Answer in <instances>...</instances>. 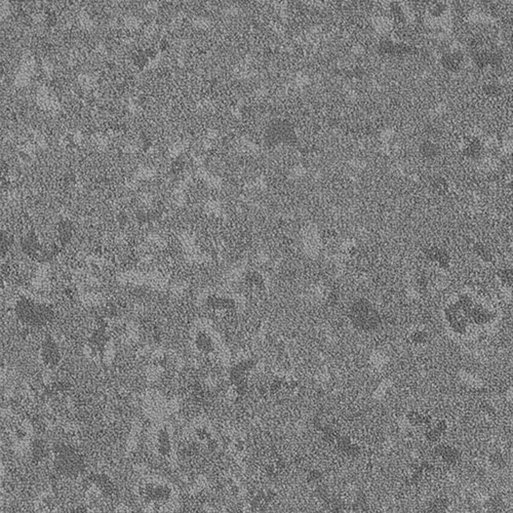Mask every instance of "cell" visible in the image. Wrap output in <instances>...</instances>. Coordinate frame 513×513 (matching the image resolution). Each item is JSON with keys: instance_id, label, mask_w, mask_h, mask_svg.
<instances>
[{"instance_id": "cell-7", "label": "cell", "mask_w": 513, "mask_h": 513, "mask_svg": "<svg viewBox=\"0 0 513 513\" xmlns=\"http://www.w3.org/2000/svg\"><path fill=\"white\" fill-rule=\"evenodd\" d=\"M197 346L203 352H209L212 350V343L210 339L205 335H200L197 339Z\"/></svg>"}, {"instance_id": "cell-5", "label": "cell", "mask_w": 513, "mask_h": 513, "mask_svg": "<svg viewBox=\"0 0 513 513\" xmlns=\"http://www.w3.org/2000/svg\"><path fill=\"white\" fill-rule=\"evenodd\" d=\"M147 496L150 500H164L169 496V489L162 485H154L147 490Z\"/></svg>"}, {"instance_id": "cell-6", "label": "cell", "mask_w": 513, "mask_h": 513, "mask_svg": "<svg viewBox=\"0 0 513 513\" xmlns=\"http://www.w3.org/2000/svg\"><path fill=\"white\" fill-rule=\"evenodd\" d=\"M158 445H159V452L162 455H166L169 452L170 448V442H169V437L167 432L161 431L158 437Z\"/></svg>"}, {"instance_id": "cell-4", "label": "cell", "mask_w": 513, "mask_h": 513, "mask_svg": "<svg viewBox=\"0 0 513 513\" xmlns=\"http://www.w3.org/2000/svg\"><path fill=\"white\" fill-rule=\"evenodd\" d=\"M42 357L45 362L49 367H56L59 361H60V350L57 346V344L52 340L48 339L46 340L44 347H42Z\"/></svg>"}, {"instance_id": "cell-2", "label": "cell", "mask_w": 513, "mask_h": 513, "mask_svg": "<svg viewBox=\"0 0 513 513\" xmlns=\"http://www.w3.org/2000/svg\"><path fill=\"white\" fill-rule=\"evenodd\" d=\"M56 467L59 472L67 476L77 475L83 467L80 456L70 446L60 444L56 448Z\"/></svg>"}, {"instance_id": "cell-8", "label": "cell", "mask_w": 513, "mask_h": 513, "mask_svg": "<svg viewBox=\"0 0 513 513\" xmlns=\"http://www.w3.org/2000/svg\"><path fill=\"white\" fill-rule=\"evenodd\" d=\"M195 26L198 27V28H201V29H206L209 27L210 25V22L209 20H207L206 18H197L194 22Z\"/></svg>"}, {"instance_id": "cell-3", "label": "cell", "mask_w": 513, "mask_h": 513, "mask_svg": "<svg viewBox=\"0 0 513 513\" xmlns=\"http://www.w3.org/2000/svg\"><path fill=\"white\" fill-rule=\"evenodd\" d=\"M351 315L354 324L361 327L362 329H372L378 323L377 313L371 305L365 302H360L354 305Z\"/></svg>"}, {"instance_id": "cell-1", "label": "cell", "mask_w": 513, "mask_h": 513, "mask_svg": "<svg viewBox=\"0 0 513 513\" xmlns=\"http://www.w3.org/2000/svg\"><path fill=\"white\" fill-rule=\"evenodd\" d=\"M18 318L30 327H44L52 320L53 311L44 304L28 299H21L16 305Z\"/></svg>"}]
</instances>
